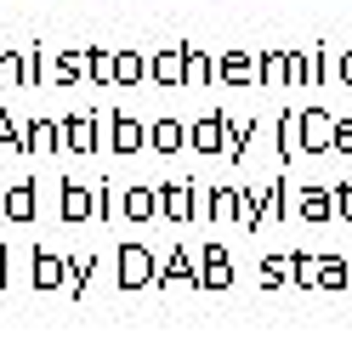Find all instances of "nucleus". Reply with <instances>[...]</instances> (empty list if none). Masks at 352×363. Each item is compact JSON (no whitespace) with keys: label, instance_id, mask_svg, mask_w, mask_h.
Instances as JSON below:
<instances>
[]
</instances>
